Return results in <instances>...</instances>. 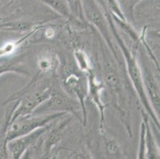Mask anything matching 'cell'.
Wrapping results in <instances>:
<instances>
[{"instance_id":"cell-12","label":"cell","mask_w":160,"mask_h":159,"mask_svg":"<svg viewBox=\"0 0 160 159\" xmlns=\"http://www.w3.org/2000/svg\"><path fill=\"white\" fill-rule=\"evenodd\" d=\"M39 2H42L46 6H47L49 9L54 11L58 15L63 17L69 22L76 24L77 26H81L83 28H86V26L80 22L79 21L73 18L67 3L66 0H38Z\"/></svg>"},{"instance_id":"cell-23","label":"cell","mask_w":160,"mask_h":159,"mask_svg":"<svg viewBox=\"0 0 160 159\" xmlns=\"http://www.w3.org/2000/svg\"><path fill=\"white\" fill-rule=\"evenodd\" d=\"M152 37L155 39H156V40L160 41V32H155V33H153Z\"/></svg>"},{"instance_id":"cell-15","label":"cell","mask_w":160,"mask_h":159,"mask_svg":"<svg viewBox=\"0 0 160 159\" xmlns=\"http://www.w3.org/2000/svg\"><path fill=\"white\" fill-rule=\"evenodd\" d=\"M72 56L78 68L84 73H86L90 69L94 68L92 61L90 59L88 53L81 48H75L72 52Z\"/></svg>"},{"instance_id":"cell-5","label":"cell","mask_w":160,"mask_h":159,"mask_svg":"<svg viewBox=\"0 0 160 159\" xmlns=\"http://www.w3.org/2000/svg\"><path fill=\"white\" fill-rule=\"evenodd\" d=\"M56 112L69 114L81 122H83L81 104L78 100L62 89L60 83L56 86L50 97L37 107L33 112V115H46Z\"/></svg>"},{"instance_id":"cell-22","label":"cell","mask_w":160,"mask_h":159,"mask_svg":"<svg viewBox=\"0 0 160 159\" xmlns=\"http://www.w3.org/2000/svg\"><path fill=\"white\" fill-rule=\"evenodd\" d=\"M151 130H152V132H153L154 137H155V142H156L157 146H158V148L159 149L160 151V131L158 127H156V125L155 123L151 122Z\"/></svg>"},{"instance_id":"cell-16","label":"cell","mask_w":160,"mask_h":159,"mask_svg":"<svg viewBox=\"0 0 160 159\" xmlns=\"http://www.w3.org/2000/svg\"><path fill=\"white\" fill-rule=\"evenodd\" d=\"M22 0H0V19L14 15L19 10Z\"/></svg>"},{"instance_id":"cell-21","label":"cell","mask_w":160,"mask_h":159,"mask_svg":"<svg viewBox=\"0 0 160 159\" xmlns=\"http://www.w3.org/2000/svg\"><path fill=\"white\" fill-rule=\"evenodd\" d=\"M18 34H19V33L0 30V46L5 42H7V40L18 37Z\"/></svg>"},{"instance_id":"cell-6","label":"cell","mask_w":160,"mask_h":159,"mask_svg":"<svg viewBox=\"0 0 160 159\" xmlns=\"http://www.w3.org/2000/svg\"><path fill=\"white\" fill-rule=\"evenodd\" d=\"M65 112L46 114V115H28L20 116L11 122L7 130V138L9 142L15 138L30 133L34 130L43 127L56 119L66 115Z\"/></svg>"},{"instance_id":"cell-2","label":"cell","mask_w":160,"mask_h":159,"mask_svg":"<svg viewBox=\"0 0 160 159\" xmlns=\"http://www.w3.org/2000/svg\"><path fill=\"white\" fill-rule=\"evenodd\" d=\"M103 12L105 15L106 19L108 23L109 28L111 30L113 37H114L115 41L117 44L118 48L122 52V56H123V61H124L126 72H127L128 77L129 81L132 84V87L136 92V94L138 96L139 101L142 103L143 110L148 113L149 117L151 118V122L155 123L160 131V122L157 119L156 116L154 113L153 109L150 104L144 87V83H143V80H142V71H141L140 65H139V60H138L139 48L129 47L127 44L125 43L124 39L123 38L119 30H117V27H116V24L113 21L111 14L107 11H103Z\"/></svg>"},{"instance_id":"cell-17","label":"cell","mask_w":160,"mask_h":159,"mask_svg":"<svg viewBox=\"0 0 160 159\" xmlns=\"http://www.w3.org/2000/svg\"><path fill=\"white\" fill-rule=\"evenodd\" d=\"M128 21L132 23L134 21L136 8L142 0H117Z\"/></svg>"},{"instance_id":"cell-4","label":"cell","mask_w":160,"mask_h":159,"mask_svg":"<svg viewBox=\"0 0 160 159\" xmlns=\"http://www.w3.org/2000/svg\"><path fill=\"white\" fill-rule=\"evenodd\" d=\"M82 8L87 23L97 29L118 63L120 65H125L123 56L118 52L119 48L115 44L116 42L109 28L106 17L97 0H82Z\"/></svg>"},{"instance_id":"cell-9","label":"cell","mask_w":160,"mask_h":159,"mask_svg":"<svg viewBox=\"0 0 160 159\" xmlns=\"http://www.w3.org/2000/svg\"><path fill=\"white\" fill-rule=\"evenodd\" d=\"M49 125L50 123L46 127L34 130L30 133L22 135L9 141L7 142V150L10 157L14 159L22 158L26 152L35 145L39 138L44 135L45 132L49 128Z\"/></svg>"},{"instance_id":"cell-19","label":"cell","mask_w":160,"mask_h":159,"mask_svg":"<svg viewBox=\"0 0 160 159\" xmlns=\"http://www.w3.org/2000/svg\"><path fill=\"white\" fill-rule=\"evenodd\" d=\"M137 156L138 158H146V124L143 119L140 126V135Z\"/></svg>"},{"instance_id":"cell-10","label":"cell","mask_w":160,"mask_h":159,"mask_svg":"<svg viewBox=\"0 0 160 159\" xmlns=\"http://www.w3.org/2000/svg\"><path fill=\"white\" fill-rule=\"evenodd\" d=\"M60 64V57L52 49H46L41 51L38 55L36 65L37 71L46 77L57 75Z\"/></svg>"},{"instance_id":"cell-14","label":"cell","mask_w":160,"mask_h":159,"mask_svg":"<svg viewBox=\"0 0 160 159\" xmlns=\"http://www.w3.org/2000/svg\"><path fill=\"white\" fill-rule=\"evenodd\" d=\"M11 107L7 109L3 119L0 121V158H10L9 153L7 150V130L9 127L11 121Z\"/></svg>"},{"instance_id":"cell-11","label":"cell","mask_w":160,"mask_h":159,"mask_svg":"<svg viewBox=\"0 0 160 159\" xmlns=\"http://www.w3.org/2000/svg\"><path fill=\"white\" fill-rule=\"evenodd\" d=\"M27 53L0 59V77L6 73L14 72L25 77H31L30 68L26 64Z\"/></svg>"},{"instance_id":"cell-13","label":"cell","mask_w":160,"mask_h":159,"mask_svg":"<svg viewBox=\"0 0 160 159\" xmlns=\"http://www.w3.org/2000/svg\"><path fill=\"white\" fill-rule=\"evenodd\" d=\"M141 115L146 124V158H160V151L151 130L149 116L143 109L141 110Z\"/></svg>"},{"instance_id":"cell-18","label":"cell","mask_w":160,"mask_h":159,"mask_svg":"<svg viewBox=\"0 0 160 159\" xmlns=\"http://www.w3.org/2000/svg\"><path fill=\"white\" fill-rule=\"evenodd\" d=\"M66 1L73 18L87 26L88 23L85 20L84 13H83L82 0H66Z\"/></svg>"},{"instance_id":"cell-1","label":"cell","mask_w":160,"mask_h":159,"mask_svg":"<svg viewBox=\"0 0 160 159\" xmlns=\"http://www.w3.org/2000/svg\"><path fill=\"white\" fill-rule=\"evenodd\" d=\"M97 42V61L100 69L101 80L104 87L111 96L112 104L120 118V121L126 129L129 138L132 137L130 112V92L133 89L127 72H124L125 65H120L116 61L112 52L106 45L100 33L94 35ZM134 90V89H133Z\"/></svg>"},{"instance_id":"cell-3","label":"cell","mask_w":160,"mask_h":159,"mask_svg":"<svg viewBox=\"0 0 160 159\" xmlns=\"http://www.w3.org/2000/svg\"><path fill=\"white\" fill-rule=\"evenodd\" d=\"M72 60L61 56L57 76L62 89L78 100L81 104L83 113L82 123L86 126L88 114L85 100L88 98V81L85 73L80 71Z\"/></svg>"},{"instance_id":"cell-7","label":"cell","mask_w":160,"mask_h":159,"mask_svg":"<svg viewBox=\"0 0 160 159\" xmlns=\"http://www.w3.org/2000/svg\"><path fill=\"white\" fill-rule=\"evenodd\" d=\"M88 81V98L92 101V103L97 106L100 116L99 122V130L101 133H104V121L105 115L104 111L108 105L104 103L102 100V92L105 89L102 80L99 79L95 68H92L85 73Z\"/></svg>"},{"instance_id":"cell-8","label":"cell","mask_w":160,"mask_h":159,"mask_svg":"<svg viewBox=\"0 0 160 159\" xmlns=\"http://www.w3.org/2000/svg\"><path fill=\"white\" fill-rule=\"evenodd\" d=\"M140 68L148 98L157 119L160 122V87L152 71L147 63L144 53L140 52Z\"/></svg>"},{"instance_id":"cell-20","label":"cell","mask_w":160,"mask_h":159,"mask_svg":"<svg viewBox=\"0 0 160 159\" xmlns=\"http://www.w3.org/2000/svg\"><path fill=\"white\" fill-rule=\"evenodd\" d=\"M104 146H105V151H107L108 155L113 157H120V156L122 155L121 148L114 140L107 138L104 141Z\"/></svg>"}]
</instances>
